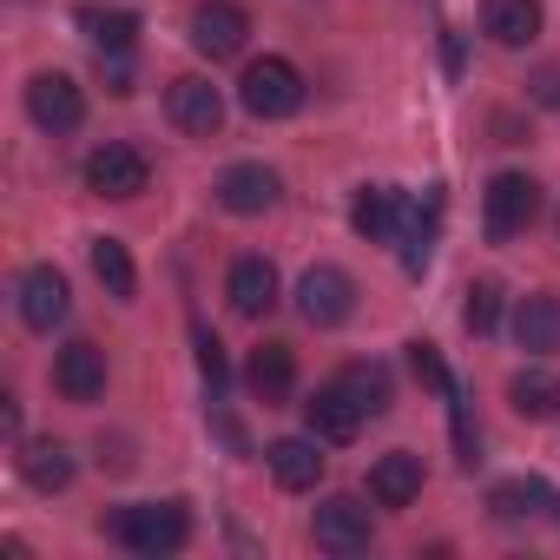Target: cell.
Listing matches in <instances>:
<instances>
[{"label":"cell","instance_id":"cell-10","mask_svg":"<svg viewBox=\"0 0 560 560\" xmlns=\"http://www.w3.org/2000/svg\"><path fill=\"white\" fill-rule=\"evenodd\" d=\"M165 113H172V126H178V132L211 139V132L224 126V93H218L211 80L185 73V80H172V86H165Z\"/></svg>","mask_w":560,"mask_h":560},{"label":"cell","instance_id":"cell-18","mask_svg":"<svg viewBox=\"0 0 560 560\" xmlns=\"http://www.w3.org/2000/svg\"><path fill=\"white\" fill-rule=\"evenodd\" d=\"M304 422H311V435L317 442H357V429H363V409L330 383V389H317L311 402H304Z\"/></svg>","mask_w":560,"mask_h":560},{"label":"cell","instance_id":"cell-4","mask_svg":"<svg viewBox=\"0 0 560 560\" xmlns=\"http://www.w3.org/2000/svg\"><path fill=\"white\" fill-rule=\"evenodd\" d=\"M298 311H304V324L337 330V324L357 311V284H350V270H337V264H311V270H304V284H298Z\"/></svg>","mask_w":560,"mask_h":560},{"label":"cell","instance_id":"cell-31","mask_svg":"<svg viewBox=\"0 0 560 560\" xmlns=\"http://www.w3.org/2000/svg\"><path fill=\"white\" fill-rule=\"evenodd\" d=\"M547 100H560V80H553V86H547Z\"/></svg>","mask_w":560,"mask_h":560},{"label":"cell","instance_id":"cell-30","mask_svg":"<svg viewBox=\"0 0 560 560\" xmlns=\"http://www.w3.org/2000/svg\"><path fill=\"white\" fill-rule=\"evenodd\" d=\"M191 343H198V376H205V383H211V396H218V389L231 383V370H224V350H218V337H211V330H198Z\"/></svg>","mask_w":560,"mask_h":560},{"label":"cell","instance_id":"cell-27","mask_svg":"<svg viewBox=\"0 0 560 560\" xmlns=\"http://www.w3.org/2000/svg\"><path fill=\"white\" fill-rule=\"evenodd\" d=\"M553 501H560V494H553L547 481H534V475H527V481H501V488L488 494V508H494L501 521H521V514H540V508H553Z\"/></svg>","mask_w":560,"mask_h":560},{"label":"cell","instance_id":"cell-14","mask_svg":"<svg viewBox=\"0 0 560 560\" xmlns=\"http://www.w3.org/2000/svg\"><path fill=\"white\" fill-rule=\"evenodd\" d=\"M277 172L270 165H231L224 178H218V205L224 211H237V218H257V211H270L277 205Z\"/></svg>","mask_w":560,"mask_h":560},{"label":"cell","instance_id":"cell-25","mask_svg":"<svg viewBox=\"0 0 560 560\" xmlns=\"http://www.w3.org/2000/svg\"><path fill=\"white\" fill-rule=\"evenodd\" d=\"M21 475H27V488L60 494V488L73 481V455H67V442H27V448H21Z\"/></svg>","mask_w":560,"mask_h":560},{"label":"cell","instance_id":"cell-2","mask_svg":"<svg viewBox=\"0 0 560 560\" xmlns=\"http://www.w3.org/2000/svg\"><path fill=\"white\" fill-rule=\"evenodd\" d=\"M237 100H244V113H250V119H291V113L304 106V73H298L291 60L264 54V60H250V67H244Z\"/></svg>","mask_w":560,"mask_h":560},{"label":"cell","instance_id":"cell-22","mask_svg":"<svg viewBox=\"0 0 560 560\" xmlns=\"http://www.w3.org/2000/svg\"><path fill=\"white\" fill-rule=\"evenodd\" d=\"M508 402H514L521 422H547V416H560V376L553 370H521L508 383Z\"/></svg>","mask_w":560,"mask_h":560},{"label":"cell","instance_id":"cell-28","mask_svg":"<svg viewBox=\"0 0 560 560\" xmlns=\"http://www.w3.org/2000/svg\"><path fill=\"white\" fill-rule=\"evenodd\" d=\"M462 324H468L475 337H488V330L501 324V284H494V277H475V284H468V304H462Z\"/></svg>","mask_w":560,"mask_h":560},{"label":"cell","instance_id":"cell-21","mask_svg":"<svg viewBox=\"0 0 560 560\" xmlns=\"http://www.w3.org/2000/svg\"><path fill=\"white\" fill-rule=\"evenodd\" d=\"M435 218H442V198H429V205H402V224H396L402 270H429V250H435Z\"/></svg>","mask_w":560,"mask_h":560},{"label":"cell","instance_id":"cell-8","mask_svg":"<svg viewBox=\"0 0 560 560\" xmlns=\"http://www.w3.org/2000/svg\"><path fill=\"white\" fill-rule=\"evenodd\" d=\"M27 113H34L40 132H73L86 119V93H80L73 73H34L27 80Z\"/></svg>","mask_w":560,"mask_h":560},{"label":"cell","instance_id":"cell-29","mask_svg":"<svg viewBox=\"0 0 560 560\" xmlns=\"http://www.w3.org/2000/svg\"><path fill=\"white\" fill-rule=\"evenodd\" d=\"M409 370H416V383H422V389H435V396H448V389H455V383H448L442 350H435V343H422V337L409 343Z\"/></svg>","mask_w":560,"mask_h":560},{"label":"cell","instance_id":"cell-32","mask_svg":"<svg viewBox=\"0 0 560 560\" xmlns=\"http://www.w3.org/2000/svg\"><path fill=\"white\" fill-rule=\"evenodd\" d=\"M553 514H560V501H553Z\"/></svg>","mask_w":560,"mask_h":560},{"label":"cell","instance_id":"cell-13","mask_svg":"<svg viewBox=\"0 0 560 560\" xmlns=\"http://www.w3.org/2000/svg\"><path fill=\"white\" fill-rule=\"evenodd\" d=\"M224 298H231L237 317H270V304H277V264L270 257H237L231 277H224Z\"/></svg>","mask_w":560,"mask_h":560},{"label":"cell","instance_id":"cell-3","mask_svg":"<svg viewBox=\"0 0 560 560\" xmlns=\"http://www.w3.org/2000/svg\"><path fill=\"white\" fill-rule=\"evenodd\" d=\"M534 211H540V185H534L527 172H501V178L488 185L481 224H488V237H494V244H508V237H521V231L534 224Z\"/></svg>","mask_w":560,"mask_h":560},{"label":"cell","instance_id":"cell-9","mask_svg":"<svg viewBox=\"0 0 560 560\" xmlns=\"http://www.w3.org/2000/svg\"><path fill=\"white\" fill-rule=\"evenodd\" d=\"M311 534H317L324 553H363V547L376 540V521H370V508H363L357 494H330V501L317 508Z\"/></svg>","mask_w":560,"mask_h":560},{"label":"cell","instance_id":"cell-11","mask_svg":"<svg viewBox=\"0 0 560 560\" xmlns=\"http://www.w3.org/2000/svg\"><path fill=\"white\" fill-rule=\"evenodd\" d=\"M264 468H270L277 488L304 494V488L324 481V442H317V435H277V442L264 448Z\"/></svg>","mask_w":560,"mask_h":560},{"label":"cell","instance_id":"cell-6","mask_svg":"<svg viewBox=\"0 0 560 560\" xmlns=\"http://www.w3.org/2000/svg\"><path fill=\"white\" fill-rule=\"evenodd\" d=\"M67 311H73L67 277H60L54 264H27V270H21V324L47 337V330H60V324H67Z\"/></svg>","mask_w":560,"mask_h":560},{"label":"cell","instance_id":"cell-26","mask_svg":"<svg viewBox=\"0 0 560 560\" xmlns=\"http://www.w3.org/2000/svg\"><path fill=\"white\" fill-rule=\"evenodd\" d=\"M93 277L106 284V298H119V304H132V291H139V270H132L119 237H93Z\"/></svg>","mask_w":560,"mask_h":560},{"label":"cell","instance_id":"cell-7","mask_svg":"<svg viewBox=\"0 0 560 560\" xmlns=\"http://www.w3.org/2000/svg\"><path fill=\"white\" fill-rule=\"evenodd\" d=\"M244 34H250V14L237 8V0H198V8H191V47L205 60L244 54Z\"/></svg>","mask_w":560,"mask_h":560},{"label":"cell","instance_id":"cell-1","mask_svg":"<svg viewBox=\"0 0 560 560\" xmlns=\"http://www.w3.org/2000/svg\"><path fill=\"white\" fill-rule=\"evenodd\" d=\"M106 534H113L119 547H132V553L159 560V553H178V547H185L191 514H185L178 501H139V508H119V514L106 521Z\"/></svg>","mask_w":560,"mask_h":560},{"label":"cell","instance_id":"cell-12","mask_svg":"<svg viewBox=\"0 0 560 560\" xmlns=\"http://www.w3.org/2000/svg\"><path fill=\"white\" fill-rule=\"evenodd\" d=\"M54 389L67 396V402H100L106 396V350L100 343H67L60 357H54Z\"/></svg>","mask_w":560,"mask_h":560},{"label":"cell","instance_id":"cell-17","mask_svg":"<svg viewBox=\"0 0 560 560\" xmlns=\"http://www.w3.org/2000/svg\"><path fill=\"white\" fill-rule=\"evenodd\" d=\"M481 34L494 47H527L540 34V0H481Z\"/></svg>","mask_w":560,"mask_h":560},{"label":"cell","instance_id":"cell-19","mask_svg":"<svg viewBox=\"0 0 560 560\" xmlns=\"http://www.w3.org/2000/svg\"><path fill=\"white\" fill-rule=\"evenodd\" d=\"M350 224H357V237H370V244H396L402 198H396L389 185H363V191H357V205H350Z\"/></svg>","mask_w":560,"mask_h":560},{"label":"cell","instance_id":"cell-5","mask_svg":"<svg viewBox=\"0 0 560 560\" xmlns=\"http://www.w3.org/2000/svg\"><path fill=\"white\" fill-rule=\"evenodd\" d=\"M145 178H152V165H145L139 145H119V139H113V145L86 152V191H93V198H139Z\"/></svg>","mask_w":560,"mask_h":560},{"label":"cell","instance_id":"cell-15","mask_svg":"<svg viewBox=\"0 0 560 560\" xmlns=\"http://www.w3.org/2000/svg\"><path fill=\"white\" fill-rule=\"evenodd\" d=\"M514 343H521L527 357H553V350H560V291L521 298V311H514Z\"/></svg>","mask_w":560,"mask_h":560},{"label":"cell","instance_id":"cell-24","mask_svg":"<svg viewBox=\"0 0 560 560\" xmlns=\"http://www.w3.org/2000/svg\"><path fill=\"white\" fill-rule=\"evenodd\" d=\"M337 389H343L363 416H383V409L396 402V389H389V370H383V363H343V370H337Z\"/></svg>","mask_w":560,"mask_h":560},{"label":"cell","instance_id":"cell-23","mask_svg":"<svg viewBox=\"0 0 560 560\" xmlns=\"http://www.w3.org/2000/svg\"><path fill=\"white\" fill-rule=\"evenodd\" d=\"M80 27H86V40L100 47V54H132V40H139V14H126V8H80Z\"/></svg>","mask_w":560,"mask_h":560},{"label":"cell","instance_id":"cell-16","mask_svg":"<svg viewBox=\"0 0 560 560\" xmlns=\"http://www.w3.org/2000/svg\"><path fill=\"white\" fill-rule=\"evenodd\" d=\"M416 494H422V455L389 448V455L370 468V501H376V508H409Z\"/></svg>","mask_w":560,"mask_h":560},{"label":"cell","instance_id":"cell-20","mask_svg":"<svg viewBox=\"0 0 560 560\" xmlns=\"http://www.w3.org/2000/svg\"><path fill=\"white\" fill-rule=\"evenodd\" d=\"M244 376H250V389H257L264 402H284V396L298 389V357H291V343H257Z\"/></svg>","mask_w":560,"mask_h":560}]
</instances>
